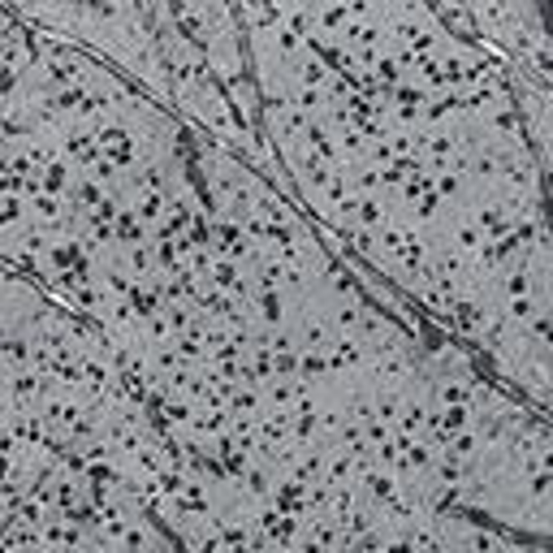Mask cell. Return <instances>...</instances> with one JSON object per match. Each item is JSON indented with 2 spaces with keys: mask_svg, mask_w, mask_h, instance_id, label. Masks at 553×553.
Wrapping results in <instances>:
<instances>
[{
  "mask_svg": "<svg viewBox=\"0 0 553 553\" xmlns=\"http://www.w3.org/2000/svg\"><path fill=\"white\" fill-rule=\"evenodd\" d=\"M540 307H553V303H540L536 294H514V298H502V312L510 324H528L531 312H540Z\"/></svg>",
  "mask_w": 553,
  "mask_h": 553,
  "instance_id": "obj_13",
  "label": "cell"
},
{
  "mask_svg": "<svg viewBox=\"0 0 553 553\" xmlns=\"http://www.w3.org/2000/svg\"><path fill=\"white\" fill-rule=\"evenodd\" d=\"M298 381L307 385L329 381V350H298Z\"/></svg>",
  "mask_w": 553,
  "mask_h": 553,
  "instance_id": "obj_12",
  "label": "cell"
},
{
  "mask_svg": "<svg viewBox=\"0 0 553 553\" xmlns=\"http://www.w3.org/2000/svg\"><path fill=\"white\" fill-rule=\"evenodd\" d=\"M139 337L147 346H160V341H173V329H168V315L165 312H151L139 320Z\"/></svg>",
  "mask_w": 553,
  "mask_h": 553,
  "instance_id": "obj_15",
  "label": "cell"
},
{
  "mask_svg": "<svg viewBox=\"0 0 553 553\" xmlns=\"http://www.w3.org/2000/svg\"><path fill=\"white\" fill-rule=\"evenodd\" d=\"M272 355H286V350H298V329H294V320H286V324H277L272 329Z\"/></svg>",
  "mask_w": 553,
  "mask_h": 553,
  "instance_id": "obj_20",
  "label": "cell"
},
{
  "mask_svg": "<svg viewBox=\"0 0 553 553\" xmlns=\"http://www.w3.org/2000/svg\"><path fill=\"white\" fill-rule=\"evenodd\" d=\"M298 312V294L289 286H277V289H264V294H251V315L268 324V329H277V324H286L294 320Z\"/></svg>",
  "mask_w": 553,
  "mask_h": 553,
  "instance_id": "obj_3",
  "label": "cell"
},
{
  "mask_svg": "<svg viewBox=\"0 0 553 553\" xmlns=\"http://www.w3.org/2000/svg\"><path fill=\"white\" fill-rule=\"evenodd\" d=\"M389 220H393V208H389L385 194H359V199H355V225H359V229L381 234Z\"/></svg>",
  "mask_w": 553,
  "mask_h": 553,
  "instance_id": "obj_6",
  "label": "cell"
},
{
  "mask_svg": "<svg viewBox=\"0 0 553 553\" xmlns=\"http://www.w3.org/2000/svg\"><path fill=\"white\" fill-rule=\"evenodd\" d=\"M480 450H484V441H480V433H476L471 424H467V428H458V433L450 436L445 445H441V454L454 458V462H471V458L480 454Z\"/></svg>",
  "mask_w": 553,
  "mask_h": 553,
  "instance_id": "obj_9",
  "label": "cell"
},
{
  "mask_svg": "<svg viewBox=\"0 0 553 553\" xmlns=\"http://www.w3.org/2000/svg\"><path fill=\"white\" fill-rule=\"evenodd\" d=\"M333 445H337V450H363V445H367V436H363V424H359V419H346V424L337 428Z\"/></svg>",
  "mask_w": 553,
  "mask_h": 553,
  "instance_id": "obj_17",
  "label": "cell"
},
{
  "mask_svg": "<svg viewBox=\"0 0 553 553\" xmlns=\"http://www.w3.org/2000/svg\"><path fill=\"white\" fill-rule=\"evenodd\" d=\"M363 160H367V165H372V168H381V173L398 165V156H393V147H389L385 139H376V143H367V151H363Z\"/></svg>",
  "mask_w": 553,
  "mask_h": 553,
  "instance_id": "obj_19",
  "label": "cell"
},
{
  "mask_svg": "<svg viewBox=\"0 0 553 553\" xmlns=\"http://www.w3.org/2000/svg\"><path fill=\"white\" fill-rule=\"evenodd\" d=\"M272 367H277V376H298V350L272 355Z\"/></svg>",
  "mask_w": 553,
  "mask_h": 553,
  "instance_id": "obj_21",
  "label": "cell"
},
{
  "mask_svg": "<svg viewBox=\"0 0 553 553\" xmlns=\"http://www.w3.org/2000/svg\"><path fill=\"white\" fill-rule=\"evenodd\" d=\"M165 212H168V194H160V191L139 194V203H134V217L143 220L147 229H151V225H160V220H165Z\"/></svg>",
  "mask_w": 553,
  "mask_h": 553,
  "instance_id": "obj_14",
  "label": "cell"
},
{
  "mask_svg": "<svg viewBox=\"0 0 553 553\" xmlns=\"http://www.w3.org/2000/svg\"><path fill=\"white\" fill-rule=\"evenodd\" d=\"M376 415L393 424L402 415V389H376Z\"/></svg>",
  "mask_w": 553,
  "mask_h": 553,
  "instance_id": "obj_18",
  "label": "cell"
},
{
  "mask_svg": "<svg viewBox=\"0 0 553 553\" xmlns=\"http://www.w3.org/2000/svg\"><path fill=\"white\" fill-rule=\"evenodd\" d=\"M229 410L234 415H264L268 402H264V385H234V393H229Z\"/></svg>",
  "mask_w": 553,
  "mask_h": 553,
  "instance_id": "obj_10",
  "label": "cell"
},
{
  "mask_svg": "<svg viewBox=\"0 0 553 553\" xmlns=\"http://www.w3.org/2000/svg\"><path fill=\"white\" fill-rule=\"evenodd\" d=\"M165 549H173V536H165V531L156 528L151 510H143V514L130 519V528H125V536H121L117 553H165Z\"/></svg>",
  "mask_w": 553,
  "mask_h": 553,
  "instance_id": "obj_2",
  "label": "cell"
},
{
  "mask_svg": "<svg viewBox=\"0 0 553 553\" xmlns=\"http://www.w3.org/2000/svg\"><path fill=\"white\" fill-rule=\"evenodd\" d=\"M177 367H182V355H177V346H173V341L147 346V355H143V372H147V376H173Z\"/></svg>",
  "mask_w": 553,
  "mask_h": 553,
  "instance_id": "obj_7",
  "label": "cell"
},
{
  "mask_svg": "<svg viewBox=\"0 0 553 553\" xmlns=\"http://www.w3.org/2000/svg\"><path fill=\"white\" fill-rule=\"evenodd\" d=\"M117 264L134 277V281H143L156 272V246L151 242H117Z\"/></svg>",
  "mask_w": 553,
  "mask_h": 553,
  "instance_id": "obj_5",
  "label": "cell"
},
{
  "mask_svg": "<svg viewBox=\"0 0 553 553\" xmlns=\"http://www.w3.org/2000/svg\"><path fill=\"white\" fill-rule=\"evenodd\" d=\"M553 346H540L531 359H523L519 367H514V385H519V393H523V402H528L531 410H549V402H553Z\"/></svg>",
  "mask_w": 553,
  "mask_h": 553,
  "instance_id": "obj_1",
  "label": "cell"
},
{
  "mask_svg": "<svg viewBox=\"0 0 553 553\" xmlns=\"http://www.w3.org/2000/svg\"><path fill=\"white\" fill-rule=\"evenodd\" d=\"M268 229H272V225H268V220L260 217V212H251V217L242 220V238H246V255H251V251H264Z\"/></svg>",
  "mask_w": 553,
  "mask_h": 553,
  "instance_id": "obj_16",
  "label": "cell"
},
{
  "mask_svg": "<svg viewBox=\"0 0 553 553\" xmlns=\"http://www.w3.org/2000/svg\"><path fill=\"white\" fill-rule=\"evenodd\" d=\"M294 393H298V376H272L264 385L268 410H289L294 407Z\"/></svg>",
  "mask_w": 553,
  "mask_h": 553,
  "instance_id": "obj_11",
  "label": "cell"
},
{
  "mask_svg": "<svg viewBox=\"0 0 553 553\" xmlns=\"http://www.w3.org/2000/svg\"><path fill=\"white\" fill-rule=\"evenodd\" d=\"M238 484L246 488V497H251L255 505L272 502V493H277V467H272L264 454H251L246 458V467L238 471Z\"/></svg>",
  "mask_w": 553,
  "mask_h": 553,
  "instance_id": "obj_4",
  "label": "cell"
},
{
  "mask_svg": "<svg viewBox=\"0 0 553 553\" xmlns=\"http://www.w3.org/2000/svg\"><path fill=\"white\" fill-rule=\"evenodd\" d=\"M277 4H281V30L312 39V4H303V0H277Z\"/></svg>",
  "mask_w": 553,
  "mask_h": 553,
  "instance_id": "obj_8",
  "label": "cell"
}]
</instances>
